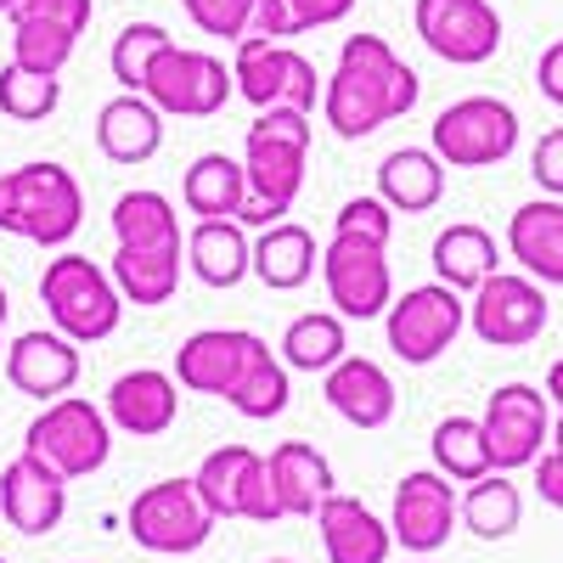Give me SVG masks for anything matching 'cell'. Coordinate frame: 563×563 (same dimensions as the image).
Here are the masks:
<instances>
[{
	"instance_id": "obj_28",
	"label": "cell",
	"mask_w": 563,
	"mask_h": 563,
	"mask_svg": "<svg viewBox=\"0 0 563 563\" xmlns=\"http://www.w3.org/2000/svg\"><path fill=\"white\" fill-rule=\"evenodd\" d=\"M180 203L192 209L198 220H238L249 203V175L243 158H225V153H198L192 169L180 175Z\"/></svg>"
},
{
	"instance_id": "obj_37",
	"label": "cell",
	"mask_w": 563,
	"mask_h": 563,
	"mask_svg": "<svg viewBox=\"0 0 563 563\" xmlns=\"http://www.w3.org/2000/svg\"><path fill=\"white\" fill-rule=\"evenodd\" d=\"M57 102H63V74H34V68H18V63L0 68V113L12 124L52 119Z\"/></svg>"
},
{
	"instance_id": "obj_2",
	"label": "cell",
	"mask_w": 563,
	"mask_h": 563,
	"mask_svg": "<svg viewBox=\"0 0 563 563\" xmlns=\"http://www.w3.org/2000/svg\"><path fill=\"white\" fill-rule=\"evenodd\" d=\"M305 164H310V113L294 108H265L254 113L243 135V175H249V203L243 225L265 231L276 220H288L299 192H305Z\"/></svg>"
},
{
	"instance_id": "obj_52",
	"label": "cell",
	"mask_w": 563,
	"mask_h": 563,
	"mask_svg": "<svg viewBox=\"0 0 563 563\" xmlns=\"http://www.w3.org/2000/svg\"><path fill=\"white\" fill-rule=\"evenodd\" d=\"M265 563H294V558H265Z\"/></svg>"
},
{
	"instance_id": "obj_14",
	"label": "cell",
	"mask_w": 563,
	"mask_h": 563,
	"mask_svg": "<svg viewBox=\"0 0 563 563\" xmlns=\"http://www.w3.org/2000/svg\"><path fill=\"white\" fill-rule=\"evenodd\" d=\"M203 507L214 519H249V525H276L282 507L271 496V474H265V456L249 445H220L198 462L192 474Z\"/></svg>"
},
{
	"instance_id": "obj_24",
	"label": "cell",
	"mask_w": 563,
	"mask_h": 563,
	"mask_svg": "<svg viewBox=\"0 0 563 563\" xmlns=\"http://www.w3.org/2000/svg\"><path fill=\"white\" fill-rule=\"evenodd\" d=\"M97 147H102L108 164H124V169L158 158V147H164V113L141 97V90H119V97L102 102V113H97Z\"/></svg>"
},
{
	"instance_id": "obj_12",
	"label": "cell",
	"mask_w": 563,
	"mask_h": 563,
	"mask_svg": "<svg viewBox=\"0 0 563 563\" xmlns=\"http://www.w3.org/2000/svg\"><path fill=\"white\" fill-rule=\"evenodd\" d=\"M321 282H327V305H333L344 321H378L395 305L389 249L366 243V238L333 231V243L321 249Z\"/></svg>"
},
{
	"instance_id": "obj_21",
	"label": "cell",
	"mask_w": 563,
	"mask_h": 563,
	"mask_svg": "<svg viewBox=\"0 0 563 563\" xmlns=\"http://www.w3.org/2000/svg\"><path fill=\"white\" fill-rule=\"evenodd\" d=\"M321 395H327V406H333L350 429H361V434L384 429V422L395 417V400H400L389 366L372 361V355H344L333 372H321Z\"/></svg>"
},
{
	"instance_id": "obj_44",
	"label": "cell",
	"mask_w": 563,
	"mask_h": 563,
	"mask_svg": "<svg viewBox=\"0 0 563 563\" xmlns=\"http://www.w3.org/2000/svg\"><path fill=\"white\" fill-rule=\"evenodd\" d=\"M299 23L288 12V0H249V29L243 40H294Z\"/></svg>"
},
{
	"instance_id": "obj_51",
	"label": "cell",
	"mask_w": 563,
	"mask_h": 563,
	"mask_svg": "<svg viewBox=\"0 0 563 563\" xmlns=\"http://www.w3.org/2000/svg\"><path fill=\"white\" fill-rule=\"evenodd\" d=\"M7 12H12V0H0V18H7Z\"/></svg>"
},
{
	"instance_id": "obj_10",
	"label": "cell",
	"mask_w": 563,
	"mask_h": 563,
	"mask_svg": "<svg viewBox=\"0 0 563 563\" xmlns=\"http://www.w3.org/2000/svg\"><path fill=\"white\" fill-rule=\"evenodd\" d=\"M467 327V299L451 294L445 282H422V288H406L395 294V305L384 310V339H389V355L406 361V366H434L456 333Z\"/></svg>"
},
{
	"instance_id": "obj_18",
	"label": "cell",
	"mask_w": 563,
	"mask_h": 563,
	"mask_svg": "<svg viewBox=\"0 0 563 563\" xmlns=\"http://www.w3.org/2000/svg\"><path fill=\"white\" fill-rule=\"evenodd\" d=\"M0 519L18 536H52L68 519V479L57 467H45L40 456L18 451L0 467Z\"/></svg>"
},
{
	"instance_id": "obj_34",
	"label": "cell",
	"mask_w": 563,
	"mask_h": 563,
	"mask_svg": "<svg viewBox=\"0 0 563 563\" xmlns=\"http://www.w3.org/2000/svg\"><path fill=\"white\" fill-rule=\"evenodd\" d=\"M456 512H462V525L474 530L479 541H507L512 530L525 525V490L490 467L485 479H474L456 496Z\"/></svg>"
},
{
	"instance_id": "obj_53",
	"label": "cell",
	"mask_w": 563,
	"mask_h": 563,
	"mask_svg": "<svg viewBox=\"0 0 563 563\" xmlns=\"http://www.w3.org/2000/svg\"><path fill=\"white\" fill-rule=\"evenodd\" d=\"M406 563H434V558H406Z\"/></svg>"
},
{
	"instance_id": "obj_54",
	"label": "cell",
	"mask_w": 563,
	"mask_h": 563,
	"mask_svg": "<svg viewBox=\"0 0 563 563\" xmlns=\"http://www.w3.org/2000/svg\"><path fill=\"white\" fill-rule=\"evenodd\" d=\"M0 333H7V327H0ZM0 355H7V344H0Z\"/></svg>"
},
{
	"instance_id": "obj_55",
	"label": "cell",
	"mask_w": 563,
	"mask_h": 563,
	"mask_svg": "<svg viewBox=\"0 0 563 563\" xmlns=\"http://www.w3.org/2000/svg\"><path fill=\"white\" fill-rule=\"evenodd\" d=\"M0 563H7V558H0Z\"/></svg>"
},
{
	"instance_id": "obj_40",
	"label": "cell",
	"mask_w": 563,
	"mask_h": 563,
	"mask_svg": "<svg viewBox=\"0 0 563 563\" xmlns=\"http://www.w3.org/2000/svg\"><path fill=\"white\" fill-rule=\"evenodd\" d=\"M333 231H344V238H366V243L389 249V238H395V209H389L378 192H361V198H350V203L333 214Z\"/></svg>"
},
{
	"instance_id": "obj_38",
	"label": "cell",
	"mask_w": 563,
	"mask_h": 563,
	"mask_svg": "<svg viewBox=\"0 0 563 563\" xmlns=\"http://www.w3.org/2000/svg\"><path fill=\"white\" fill-rule=\"evenodd\" d=\"M169 40L175 34L164 23H124L119 40H113V52H108V68H113L119 90H141V85H147V68H153V57L164 52Z\"/></svg>"
},
{
	"instance_id": "obj_7",
	"label": "cell",
	"mask_w": 563,
	"mask_h": 563,
	"mask_svg": "<svg viewBox=\"0 0 563 563\" xmlns=\"http://www.w3.org/2000/svg\"><path fill=\"white\" fill-rule=\"evenodd\" d=\"M231 79L238 97L265 113V108H294V113H316L321 102V74L305 52H294V40H238L231 45Z\"/></svg>"
},
{
	"instance_id": "obj_23",
	"label": "cell",
	"mask_w": 563,
	"mask_h": 563,
	"mask_svg": "<svg viewBox=\"0 0 563 563\" xmlns=\"http://www.w3.org/2000/svg\"><path fill=\"white\" fill-rule=\"evenodd\" d=\"M265 474H271V496L282 507V519H316V507L333 496V462H327L310 440H282L265 456Z\"/></svg>"
},
{
	"instance_id": "obj_15",
	"label": "cell",
	"mask_w": 563,
	"mask_h": 563,
	"mask_svg": "<svg viewBox=\"0 0 563 563\" xmlns=\"http://www.w3.org/2000/svg\"><path fill=\"white\" fill-rule=\"evenodd\" d=\"M479 429H485L496 474H519V467H530L552 440V400L536 384H501L485 400Z\"/></svg>"
},
{
	"instance_id": "obj_5",
	"label": "cell",
	"mask_w": 563,
	"mask_h": 563,
	"mask_svg": "<svg viewBox=\"0 0 563 563\" xmlns=\"http://www.w3.org/2000/svg\"><path fill=\"white\" fill-rule=\"evenodd\" d=\"M23 451L40 456L45 467H57L63 479H90V474H102L108 456H113V422L97 400H85V395L45 400V411L23 434Z\"/></svg>"
},
{
	"instance_id": "obj_31",
	"label": "cell",
	"mask_w": 563,
	"mask_h": 563,
	"mask_svg": "<svg viewBox=\"0 0 563 563\" xmlns=\"http://www.w3.org/2000/svg\"><path fill=\"white\" fill-rule=\"evenodd\" d=\"M180 254H186V249H113L108 276H113L119 299L135 305V310L169 305L175 288H180Z\"/></svg>"
},
{
	"instance_id": "obj_42",
	"label": "cell",
	"mask_w": 563,
	"mask_h": 563,
	"mask_svg": "<svg viewBox=\"0 0 563 563\" xmlns=\"http://www.w3.org/2000/svg\"><path fill=\"white\" fill-rule=\"evenodd\" d=\"M90 0H12V12L7 23H57L68 34H85L90 29Z\"/></svg>"
},
{
	"instance_id": "obj_39",
	"label": "cell",
	"mask_w": 563,
	"mask_h": 563,
	"mask_svg": "<svg viewBox=\"0 0 563 563\" xmlns=\"http://www.w3.org/2000/svg\"><path fill=\"white\" fill-rule=\"evenodd\" d=\"M79 34L57 29V23H12V63L34 68V74H63L74 63Z\"/></svg>"
},
{
	"instance_id": "obj_36",
	"label": "cell",
	"mask_w": 563,
	"mask_h": 563,
	"mask_svg": "<svg viewBox=\"0 0 563 563\" xmlns=\"http://www.w3.org/2000/svg\"><path fill=\"white\" fill-rule=\"evenodd\" d=\"M294 372L282 366V355L276 350H265L249 372H243V384L225 395V406L238 411V417H249V422H271V417H282L288 411V400H294Z\"/></svg>"
},
{
	"instance_id": "obj_35",
	"label": "cell",
	"mask_w": 563,
	"mask_h": 563,
	"mask_svg": "<svg viewBox=\"0 0 563 563\" xmlns=\"http://www.w3.org/2000/svg\"><path fill=\"white\" fill-rule=\"evenodd\" d=\"M434 474H445L451 485H474L490 474V445H485V429H479V417H440L434 422Z\"/></svg>"
},
{
	"instance_id": "obj_22",
	"label": "cell",
	"mask_w": 563,
	"mask_h": 563,
	"mask_svg": "<svg viewBox=\"0 0 563 563\" xmlns=\"http://www.w3.org/2000/svg\"><path fill=\"white\" fill-rule=\"evenodd\" d=\"M316 530H321L327 563H389V552H395L389 519H378L366 501L339 496V490L316 507Z\"/></svg>"
},
{
	"instance_id": "obj_41",
	"label": "cell",
	"mask_w": 563,
	"mask_h": 563,
	"mask_svg": "<svg viewBox=\"0 0 563 563\" xmlns=\"http://www.w3.org/2000/svg\"><path fill=\"white\" fill-rule=\"evenodd\" d=\"M180 12L192 18L198 34L225 40V45H238L249 29V0H180Z\"/></svg>"
},
{
	"instance_id": "obj_26",
	"label": "cell",
	"mask_w": 563,
	"mask_h": 563,
	"mask_svg": "<svg viewBox=\"0 0 563 563\" xmlns=\"http://www.w3.org/2000/svg\"><path fill=\"white\" fill-rule=\"evenodd\" d=\"M186 271H192L203 288L231 294L243 276H254V238L243 220H198L186 231Z\"/></svg>"
},
{
	"instance_id": "obj_4",
	"label": "cell",
	"mask_w": 563,
	"mask_h": 563,
	"mask_svg": "<svg viewBox=\"0 0 563 563\" xmlns=\"http://www.w3.org/2000/svg\"><path fill=\"white\" fill-rule=\"evenodd\" d=\"M40 305H45V316H52L57 333L74 339V344H102V339L119 333V321H124V299L113 288V276L97 260L74 254V249H57V260L45 265Z\"/></svg>"
},
{
	"instance_id": "obj_19",
	"label": "cell",
	"mask_w": 563,
	"mask_h": 563,
	"mask_svg": "<svg viewBox=\"0 0 563 563\" xmlns=\"http://www.w3.org/2000/svg\"><path fill=\"white\" fill-rule=\"evenodd\" d=\"M79 344L63 339L57 327H34V333H18L0 355V372L18 395H34V400H63L74 395L79 384Z\"/></svg>"
},
{
	"instance_id": "obj_16",
	"label": "cell",
	"mask_w": 563,
	"mask_h": 563,
	"mask_svg": "<svg viewBox=\"0 0 563 563\" xmlns=\"http://www.w3.org/2000/svg\"><path fill=\"white\" fill-rule=\"evenodd\" d=\"M265 350H271V344H265L260 333H249V327H203V333H192V339L175 350V384H180L186 395H214V400H225Z\"/></svg>"
},
{
	"instance_id": "obj_46",
	"label": "cell",
	"mask_w": 563,
	"mask_h": 563,
	"mask_svg": "<svg viewBox=\"0 0 563 563\" xmlns=\"http://www.w3.org/2000/svg\"><path fill=\"white\" fill-rule=\"evenodd\" d=\"M530 467H536V496H541L547 507H563V451L547 445Z\"/></svg>"
},
{
	"instance_id": "obj_11",
	"label": "cell",
	"mask_w": 563,
	"mask_h": 563,
	"mask_svg": "<svg viewBox=\"0 0 563 563\" xmlns=\"http://www.w3.org/2000/svg\"><path fill=\"white\" fill-rule=\"evenodd\" d=\"M547 321H552L547 288L525 271H496L474 288V299H467V327H474V339L490 344V350L536 344L547 333Z\"/></svg>"
},
{
	"instance_id": "obj_8",
	"label": "cell",
	"mask_w": 563,
	"mask_h": 563,
	"mask_svg": "<svg viewBox=\"0 0 563 563\" xmlns=\"http://www.w3.org/2000/svg\"><path fill=\"white\" fill-rule=\"evenodd\" d=\"M164 119H214L225 113V102L238 97V79L214 52H192V45H164L147 68V85H141Z\"/></svg>"
},
{
	"instance_id": "obj_20",
	"label": "cell",
	"mask_w": 563,
	"mask_h": 563,
	"mask_svg": "<svg viewBox=\"0 0 563 563\" xmlns=\"http://www.w3.org/2000/svg\"><path fill=\"white\" fill-rule=\"evenodd\" d=\"M108 422L130 440H158L175 429L180 417V384L175 372L164 366H135V372H119L113 389H108Z\"/></svg>"
},
{
	"instance_id": "obj_1",
	"label": "cell",
	"mask_w": 563,
	"mask_h": 563,
	"mask_svg": "<svg viewBox=\"0 0 563 563\" xmlns=\"http://www.w3.org/2000/svg\"><path fill=\"white\" fill-rule=\"evenodd\" d=\"M422 97L417 68L395 57V45L384 34H350L339 45L333 74L321 79V119L339 141H361L372 130H384L389 119H406Z\"/></svg>"
},
{
	"instance_id": "obj_3",
	"label": "cell",
	"mask_w": 563,
	"mask_h": 563,
	"mask_svg": "<svg viewBox=\"0 0 563 563\" xmlns=\"http://www.w3.org/2000/svg\"><path fill=\"white\" fill-rule=\"evenodd\" d=\"M85 225V192L79 180L40 158V164H18L0 175V231L40 249H68L74 231Z\"/></svg>"
},
{
	"instance_id": "obj_9",
	"label": "cell",
	"mask_w": 563,
	"mask_h": 563,
	"mask_svg": "<svg viewBox=\"0 0 563 563\" xmlns=\"http://www.w3.org/2000/svg\"><path fill=\"white\" fill-rule=\"evenodd\" d=\"M124 525H130V541L135 547H147L158 558H186V552H198L214 536L220 519L203 507V496H198L192 479H158L147 490H135Z\"/></svg>"
},
{
	"instance_id": "obj_43",
	"label": "cell",
	"mask_w": 563,
	"mask_h": 563,
	"mask_svg": "<svg viewBox=\"0 0 563 563\" xmlns=\"http://www.w3.org/2000/svg\"><path fill=\"white\" fill-rule=\"evenodd\" d=\"M530 175H536V186H541V198H563V124L536 141Z\"/></svg>"
},
{
	"instance_id": "obj_30",
	"label": "cell",
	"mask_w": 563,
	"mask_h": 563,
	"mask_svg": "<svg viewBox=\"0 0 563 563\" xmlns=\"http://www.w3.org/2000/svg\"><path fill=\"white\" fill-rule=\"evenodd\" d=\"M434 276L445 282L451 294H474L485 276H496L501 271V254H496V238L485 225H474V220H456V225H445L440 238H434Z\"/></svg>"
},
{
	"instance_id": "obj_32",
	"label": "cell",
	"mask_w": 563,
	"mask_h": 563,
	"mask_svg": "<svg viewBox=\"0 0 563 563\" xmlns=\"http://www.w3.org/2000/svg\"><path fill=\"white\" fill-rule=\"evenodd\" d=\"M113 238H119V249H186L175 203L164 192H153V186L119 192V203H113Z\"/></svg>"
},
{
	"instance_id": "obj_25",
	"label": "cell",
	"mask_w": 563,
	"mask_h": 563,
	"mask_svg": "<svg viewBox=\"0 0 563 563\" xmlns=\"http://www.w3.org/2000/svg\"><path fill=\"white\" fill-rule=\"evenodd\" d=\"M507 254L541 288H563V198H536L512 209L507 220Z\"/></svg>"
},
{
	"instance_id": "obj_47",
	"label": "cell",
	"mask_w": 563,
	"mask_h": 563,
	"mask_svg": "<svg viewBox=\"0 0 563 563\" xmlns=\"http://www.w3.org/2000/svg\"><path fill=\"white\" fill-rule=\"evenodd\" d=\"M536 90H541L552 108H563V40H552L547 52H541V63H536Z\"/></svg>"
},
{
	"instance_id": "obj_27",
	"label": "cell",
	"mask_w": 563,
	"mask_h": 563,
	"mask_svg": "<svg viewBox=\"0 0 563 563\" xmlns=\"http://www.w3.org/2000/svg\"><path fill=\"white\" fill-rule=\"evenodd\" d=\"M378 198L395 214H429L445 198V164L434 158V147H395L378 164Z\"/></svg>"
},
{
	"instance_id": "obj_17",
	"label": "cell",
	"mask_w": 563,
	"mask_h": 563,
	"mask_svg": "<svg viewBox=\"0 0 563 563\" xmlns=\"http://www.w3.org/2000/svg\"><path fill=\"white\" fill-rule=\"evenodd\" d=\"M462 525L456 512V490L445 474H434V467H417V474H406L395 485V507H389V536L395 547H406L411 558H434L451 530Z\"/></svg>"
},
{
	"instance_id": "obj_33",
	"label": "cell",
	"mask_w": 563,
	"mask_h": 563,
	"mask_svg": "<svg viewBox=\"0 0 563 563\" xmlns=\"http://www.w3.org/2000/svg\"><path fill=\"white\" fill-rule=\"evenodd\" d=\"M282 366L288 372H333L344 355H350V339H344V316L339 310H310V316H294L288 333H282Z\"/></svg>"
},
{
	"instance_id": "obj_29",
	"label": "cell",
	"mask_w": 563,
	"mask_h": 563,
	"mask_svg": "<svg viewBox=\"0 0 563 563\" xmlns=\"http://www.w3.org/2000/svg\"><path fill=\"white\" fill-rule=\"evenodd\" d=\"M316 238L299 220H276L254 238V276L265 282L271 294H299L305 282L316 276Z\"/></svg>"
},
{
	"instance_id": "obj_13",
	"label": "cell",
	"mask_w": 563,
	"mask_h": 563,
	"mask_svg": "<svg viewBox=\"0 0 563 563\" xmlns=\"http://www.w3.org/2000/svg\"><path fill=\"white\" fill-rule=\"evenodd\" d=\"M417 40L451 68H485L501 52V12L490 0H417Z\"/></svg>"
},
{
	"instance_id": "obj_48",
	"label": "cell",
	"mask_w": 563,
	"mask_h": 563,
	"mask_svg": "<svg viewBox=\"0 0 563 563\" xmlns=\"http://www.w3.org/2000/svg\"><path fill=\"white\" fill-rule=\"evenodd\" d=\"M547 400H552V406H563V361H552V366H547Z\"/></svg>"
},
{
	"instance_id": "obj_49",
	"label": "cell",
	"mask_w": 563,
	"mask_h": 563,
	"mask_svg": "<svg viewBox=\"0 0 563 563\" xmlns=\"http://www.w3.org/2000/svg\"><path fill=\"white\" fill-rule=\"evenodd\" d=\"M547 445H552V451H563V406L552 411V440H547Z\"/></svg>"
},
{
	"instance_id": "obj_45",
	"label": "cell",
	"mask_w": 563,
	"mask_h": 563,
	"mask_svg": "<svg viewBox=\"0 0 563 563\" xmlns=\"http://www.w3.org/2000/svg\"><path fill=\"white\" fill-rule=\"evenodd\" d=\"M288 12H294L299 34H310V29H333V23H344V18L355 12V0H288Z\"/></svg>"
},
{
	"instance_id": "obj_6",
	"label": "cell",
	"mask_w": 563,
	"mask_h": 563,
	"mask_svg": "<svg viewBox=\"0 0 563 563\" xmlns=\"http://www.w3.org/2000/svg\"><path fill=\"white\" fill-rule=\"evenodd\" d=\"M429 147L445 169H496L519 147V113L501 97H462L429 124Z\"/></svg>"
},
{
	"instance_id": "obj_50",
	"label": "cell",
	"mask_w": 563,
	"mask_h": 563,
	"mask_svg": "<svg viewBox=\"0 0 563 563\" xmlns=\"http://www.w3.org/2000/svg\"><path fill=\"white\" fill-rule=\"evenodd\" d=\"M7 316H12V299H7V282H0V327H7Z\"/></svg>"
}]
</instances>
